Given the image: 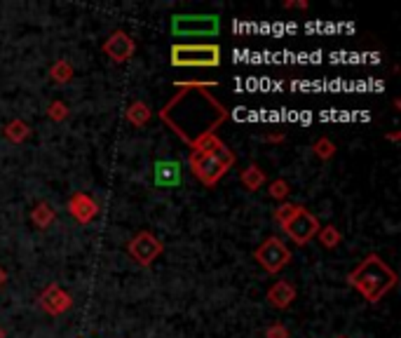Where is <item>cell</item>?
<instances>
[{
	"instance_id": "obj_1",
	"label": "cell",
	"mask_w": 401,
	"mask_h": 338,
	"mask_svg": "<svg viewBox=\"0 0 401 338\" xmlns=\"http://www.w3.org/2000/svg\"><path fill=\"white\" fill-rule=\"evenodd\" d=\"M350 287L362 294L368 303H378L397 287L399 277L378 254H368L359 266L347 275Z\"/></svg>"
},
{
	"instance_id": "obj_2",
	"label": "cell",
	"mask_w": 401,
	"mask_h": 338,
	"mask_svg": "<svg viewBox=\"0 0 401 338\" xmlns=\"http://www.w3.org/2000/svg\"><path fill=\"white\" fill-rule=\"evenodd\" d=\"M171 66H178V69H216V66H220V47L214 43H176L171 47Z\"/></svg>"
},
{
	"instance_id": "obj_3",
	"label": "cell",
	"mask_w": 401,
	"mask_h": 338,
	"mask_svg": "<svg viewBox=\"0 0 401 338\" xmlns=\"http://www.w3.org/2000/svg\"><path fill=\"white\" fill-rule=\"evenodd\" d=\"M220 31V19L216 14H174L171 33L176 38H214Z\"/></svg>"
},
{
	"instance_id": "obj_4",
	"label": "cell",
	"mask_w": 401,
	"mask_h": 338,
	"mask_svg": "<svg viewBox=\"0 0 401 338\" xmlns=\"http://www.w3.org/2000/svg\"><path fill=\"white\" fill-rule=\"evenodd\" d=\"M253 259L260 263V268H263L265 273L277 275L291 263V249L284 244V240H280V237H268V240H263L256 247Z\"/></svg>"
},
{
	"instance_id": "obj_5",
	"label": "cell",
	"mask_w": 401,
	"mask_h": 338,
	"mask_svg": "<svg viewBox=\"0 0 401 338\" xmlns=\"http://www.w3.org/2000/svg\"><path fill=\"white\" fill-rule=\"evenodd\" d=\"M188 167H191L193 177L207 188H214L218 181L228 174V167L218 158H214V155H209V153H198V151H191V155H188Z\"/></svg>"
},
{
	"instance_id": "obj_6",
	"label": "cell",
	"mask_w": 401,
	"mask_h": 338,
	"mask_svg": "<svg viewBox=\"0 0 401 338\" xmlns=\"http://www.w3.org/2000/svg\"><path fill=\"white\" fill-rule=\"evenodd\" d=\"M282 230L286 235H289V240L293 244H308L310 240H315L317 233H319V221L313 212H308L305 207H300L296 212V217L289 219L286 224L282 226Z\"/></svg>"
},
{
	"instance_id": "obj_7",
	"label": "cell",
	"mask_w": 401,
	"mask_h": 338,
	"mask_svg": "<svg viewBox=\"0 0 401 338\" xmlns=\"http://www.w3.org/2000/svg\"><path fill=\"white\" fill-rule=\"evenodd\" d=\"M127 252H129V257L138 263V266H153V261L165 252V244H162L153 233L143 230V233H138L129 240Z\"/></svg>"
},
{
	"instance_id": "obj_8",
	"label": "cell",
	"mask_w": 401,
	"mask_h": 338,
	"mask_svg": "<svg viewBox=\"0 0 401 338\" xmlns=\"http://www.w3.org/2000/svg\"><path fill=\"white\" fill-rule=\"evenodd\" d=\"M40 308L52 317L64 315L73 308V296L66 289H61L59 284H50L40 292Z\"/></svg>"
},
{
	"instance_id": "obj_9",
	"label": "cell",
	"mask_w": 401,
	"mask_h": 338,
	"mask_svg": "<svg viewBox=\"0 0 401 338\" xmlns=\"http://www.w3.org/2000/svg\"><path fill=\"white\" fill-rule=\"evenodd\" d=\"M101 49H103V54L111 56L113 61L122 64V61L132 59L136 45H134V40L129 38L125 31H116V33H111V36L106 38V43H103Z\"/></svg>"
},
{
	"instance_id": "obj_10",
	"label": "cell",
	"mask_w": 401,
	"mask_h": 338,
	"mask_svg": "<svg viewBox=\"0 0 401 338\" xmlns=\"http://www.w3.org/2000/svg\"><path fill=\"white\" fill-rule=\"evenodd\" d=\"M68 214L83 226L92 224V221L96 219V214H99V204H96V200L92 195L78 191L68 197Z\"/></svg>"
},
{
	"instance_id": "obj_11",
	"label": "cell",
	"mask_w": 401,
	"mask_h": 338,
	"mask_svg": "<svg viewBox=\"0 0 401 338\" xmlns=\"http://www.w3.org/2000/svg\"><path fill=\"white\" fill-rule=\"evenodd\" d=\"M153 181L158 188H176L181 184V164H178V160H158L155 162Z\"/></svg>"
},
{
	"instance_id": "obj_12",
	"label": "cell",
	"mask_w": 401,
	"mask_h": 338,
	"mask_svg": "<svg viewBox=\"0 0 401 338\" xmlns=\"http://www.w3.org/2000/svg\"><path fill=\"white\" fill-rule=\"evenodd\" d=\"M265 299H268V303H270L273 308L286 310L293 301H296V287H293L291 282H286V279H280V282H275V284L268 289Z\"/></svg>"
},
{
	"instance_id": "obj_13",
	"label": "cell",
	"mask_w": 401,
	"mask_h": 338,
	"mask_svg": "<svg viewBox=\"0 0 401 338\" xmlns=\"http://www.w3.org/2000/svg\"><path fill=\"white\" fill-rule=\"evenodd\" d=\"M125 115H127V120L132 122L134 127H146L151 122V118H153V111H151V106L146 101H134L127 109Z\"/></svg>"
},
{
	"instance_id": "obj_14",
	"label": "cell",
	"mask_w": 401,
	"mask_h": 338,
	"mask_svg": "<svg viewBox=\"0 0 401 338\" xmlns=\"http://www.w3.org/2000/svg\"><path fill=\"white\" fill-rule=\"evenodd\" d=\"M31 221L36 224V228L45 230V228H50L54 221H56V212L47 202H38L36 207H34V212H31Z\"/></svg>"
},
{
	"instance_id": "obj_15",
	"label": "cell",
	"mask_w": 401,
	"mask_h": 338,
	"mask_svg": "<svg viewBox=\"0 0 401 338\" xmlns=\"http://www.w3.org/2000/svg\"><path fill=\"white\" fill-rule=\"evenodd\" d=\"M29 134H31V127H29L24 120H10V122H7V125L3 127V136L7 139V141H12V144L26 141Z\"/></svg>"
},
{
	"instance_id": "obj_16",
	"label": "cell",
	"mask_w": 401,
	"mask_h": 338,
	"mask_svg": "<svg viewBox=\"0 0 401 338\" xmlns=\"http://www.w3.org/2000/svg\"><path fill=\"white\" fill-rule=\"evenodd\" d=\"M240 181H242V186L247 188V191H258V188L265 184V174H263V169H260L258 164H249V167L240 174Z\"/></svg>"
},
{
	"instance_id": "obj_17",
	"label": "cell",
	"mask_w": 401,
	"mask_h": 338,
	"mask_svg": "<svg viewBox=\"0 0 401 338\" xmlns=\"http://www.w3.org/2000/svg\"><path fill=\"white\" fill-rule=\"evenodd\" d=\"M73 76H76V71H73L71 61H66V59H59L50 66V78L56 82V85H66V82L73 80Z\"/></svg>"
},
{
	"instance_id": "obj_18",
	"label": "cell",
	"mask_w": 401,
	"mask_h": 338,
	"mask_svg": "<svg viewBox=\"0 0 401 338\" xmlns=\"http://www.w3.org/2000/svg\"><path fill=\"white\" fill-rule=\"evenodd\" d=\"M317 237H319V242H322V247H326V249H335V247H338L340 240H342L340 230L335 228L333 224H329V226H319Z\"/></svg>"
},
{
	"instance_id": "obj_19",
	"label": "cell",
	"mask_w": 401,
	"mask_h": 338,
	"mask_svg": "<svg viewBox=\"0 0 401 338\" xmlns=\"http://www.w3.org/2000/svg\"><path fill=\"white\" fill-rule=\"evenodd\" d=\"M300 207H303V204H291V202L280 204V207L275 209V221H277V224H280V226H284L286 221L296 217V212H298Z\"/></svg>"
},
{
	"instance_id": "obj_20",
	"label": "cell",
	"mask_w": 401,
	"mask_h": 338,
	"mask_svg": "<svg viewBox=\"0 0 401 338\" xmlns=\"http://www.w3.org/2000/svg\"><path fill=\"white\" fill-rule=\"evenodd\" d=\"M289 193H291V186L286 184L284 179H275L268 188V195L273 197V200H284V197H289Z\"/></svg>"
},
{
	"instance_id": "obj_21",
	"label": "cell",
	"mask_w": 401,
	"mask_h": 338,
	"mask_svg": "<svg viewBox=\"0 0 401 338\" xmlns=\"http://www.w3.org/2000/svg\"><path fill=\"white\" fill-rule=\"evenodd\" d=\"M313 151L319 160H331L335 155V146H333V141H329V139H319V141L313 146Z\"/></svg>"
},
{
	"instance_id": "obj_22",
	"label": "cell",
	"mask_w": 401,
	"mask_h": 338,
	"mask_svg": "<svg viewBox=\"0 0 401 338\" xmlns=\"http://www.w3.org/2000/svg\"><path fill=\"white\" fill-rule=\"evenodd\" d=\"M47 115H50L54 122H64L68 118V106L64 101H52L50 106H47Z\"/></svg>"
},
{
	"instance_id": "obj_23",
	"label": "cell",
	"mask_w": 401,
	"mask_h": 338,
	"mask_svg": "<svg viewBox=\"0 0 401 338\" xmlns=\"http://www.w3.org/2000/svg\"><path fill=\"white\" fill-rule=\"evenodd\" d=\"M265 338H289V329H286L282 322H275L265 329Z\"/></svg>"
},
{
	"instance_id": "obj_24",
	"label": "cell",
	"mask_w": 401,
	"mask_h": 338,
	"mask_svg": "<svg viewBox=\"0 0 401 338\" xmlns=\"http://www.w3.org/2000/svg\"><path fill=\"white\" fill-rule=\"evenodd\" d=\"M282 139H284L282 131H277V134H265V141H273V144H280Z\"/></svg>"
},
{
	"instance_id": "obj_25",
	"label": "cell",
	"mask_w": 401,
	"mask_h": 338,
	"mask_svg": "<svg viewBox=\"0 0 401 338\" xmlns=\"http://www.w3.org/2000/svg\"><path fill=\"white\" fill-rule=\"evenodd\" d=\"M387 139H390V141H399V139H401V131H392V134H387Z\"/></svg>"
},
{
	"instance_id": "obj_26",
	"label": "cell",
	"mask_w": 401,
	"mask_h": 338,
	"mask_svg": "<svg viewBox=\"0 0 401 338\" xmlns=\"http://www.w3.org/2000/svg\"><path fill=\"white\" fill-rule=\"evenodd\" d=\"M5 282H7V273H5L3 268H0V287H3Z\"/></svg>"
},
{
	"instance_id": "obj_27",
	"label": "cell",
	"mask_w": 401,
	"mask_h": 338,
	"mask_svg": "<svg viewBox=\"0 0 401 338\" xmlns=\"http://www.w3.org/2000/svg\"><path fill=\"white\" fill-rule=\"evenodd\" d=\"M0 338H5V334H3V329H0Z\"/></svg>"
},
{
	"instance_id": "obj_28",
	"label": "cell",
	"mask_w": 401,
	"mask_h": 338,
	"mask_svg": "<svg viewBox=\"0 0 401 338\" xmlns=\"http://www.w3.org/2000/svg\"><path fill=\"white\" fill-rule=\"evenodd\" d=\"M338 338H345V336H338Z\"/></svg>"
}]
</instances>
